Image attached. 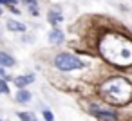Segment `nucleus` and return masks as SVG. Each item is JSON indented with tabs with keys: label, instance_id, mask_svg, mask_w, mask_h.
<instances>
[{
	"label": "nucleus",
	"instance_id": "1",
	"mask_svg": "<svg viewBox=\"0 0 132 121\" xmlns=\"http://www.w3.org/2000/svg\"><path fill=\"white\" fill-rule=\"evenodd\" d=\"M101 94L110 103H125L132 96V85L121 78H112L101 85Z\"/></svg>",
	"mask_w": 132,
	"mask_h": 121
},
{
	"label": "nucleus",
	"instance_id": "2",
	"mask_svg": "<svg viewBox=\"0 0 132 121\" xmlns=\"http://www.w3.org/2000/svg\"><path fill=\"white\" fill-rule=\"evenodd\" d=\"M54 65L60 71H74V69H83L85 67V63L72 54H58L54 58Z\"/></svg>",
	"mask_w": 132,
	"mask_h": 121
},
{
	"label": "nucleus",
	"instance_id": "3",
	"mask_svg": "<svg viewBox=\"0 0 132 121\" xmlns=\"http://www.w3.org/2000/svg\"><path fill=\"white\" fill-rule=\"evenodd\" d=\"M90 112H92L98 119H101V121H116V114H114L112 110H98L96 105H92V107H90Z\"/></svg>",
	"mask_w": 132,
	"mask_h": 121
},
{
	"label": "nucleus",
	"instance_id": "4",
	"mask_svg": "<svg viewBox=\"0 0 132 121\" xmlns=\"http://www.w3.org/2000/svg\"><path fill=\"white\" fill-rule=\"evenodd\" d=\"M33 80H35V76H33V74H29V76H18V78H15V80H13V83H15L16 87L24 89L26 85L33 83Z\"/></svg>",
	"mask_w": 132,
	"mask_h": 121
},
{
	"label": "nucleus",
	"instance_id": "5",
	"mask_svg": "<svg viewBox=\"0 0 132 121\" xmlns=\"http://www.w3.org/2000/svg\"><path fill=\"white\" fill-rule=\"evenodd\" d=\"M49 42H51V44H62V42H63V33H62L60 29H53V31L49 33Z\"/></svg>",
	"mask_w": 132,
	"mask_h": 121
},
{
	"label": "nucleus",
	"instance_id": "6",
	"mask_svg": "<svg viewBox=\"0 0 132 121\" xmlns=\"http://www.w3.org/2000/svg\"><path fill=\"white\" fill-rule=\"evenodd\" d=\"M0 65L2 67H13L15 65V58L9 56L7 53H0Z\"/></svg>",
	"mask_w": 132,
	"mask_h": 121
},
{
	"label": "nucleus",
	"instance_id": "7",
	"mask_svg": "<svg viewBox=\"0 0 132 121\" xmlns=\"http://www.w3.org/2000/svg\"><path fill=\"white\" fill-rule=\"evenodd\" d=\"M7 29L9 31H26V25L18 24L16 20H7Z\"/></svg>",
	"mask_w": 132,
	"mask_h": 121
},
{
	"label": "nucleus",
	"instance_id": "8",
	"mask_svg": "<svg viewBox=\"0 0 132 121\" xmlns=\"http://www.w3.org/2000/svg\"><path fill=\"white\" fill-rule=\"evenodd\" d=\"M31 99V92H27V90H18L16 92V101H20V103H27Z\"/></svg>",
	"mask_w": 132,
	"mask_h": 121
},
{
	"label": "nucleus",
	"instance_id": "9",
	"mask_svg": "<svg viewBox=\"0 0 132 121\" xmlns=\"http://www.w3.org/2000/svg\"><path fill=\"white\" fill-rule=\"evenodd\" d=\"M47 18H49V22H51L53 25H56L58 22H62V15H60V13H56V11H51V13L47 15Z\"/></svg>",
	"mask_w": 132,
	"mask_h": 121
},
{
	"label": "nucleus",
	"instance_id": "10",
	"mask_svg": "<svg viewBox=\"0 0 132 121\" xmlns=\"http://www.w3.org/2000/svg\"><path fill=\"white\" fill-rule=\"evenodd\" d=\"M24 4L31 9V13H33V15H36V13H38V9H36V0H24Z\"/></svg>",
	"mask_w": 132,
	"mask_h": 121
},
{
	"label": "nucleus",
	"instance_id": "11",
	"mask_svg": "<svg viewBox=\"0 0 132 121\" xmlns=\"http://www.w3.org/2000/svg\"><path fill=\"white\" fill-rule=\"evenodd\" d=\"M18 117H20L22 121H35V116H33L31 112H20Z\"/></svg>",
	"mask_w": 132,
	"mask_h": 121
},
{
	"label": "nucleus",
	"instance_id": "12",
	"mask_svg": "<svg viewBox=\"0 0 132 121\" xmlns=\"http://www.w3.org/2000/svg\"><path fill=\"white\" fill-rule=\"evenodd\" d=\"M0 94H9V89H7V81L6 80H0Z\"/></svg>",
	"mask_w": 132,
	"mask_h": 121
},
{
	"label": "nucleus",
	"instance_id": "13",
	"mask_svg": "<svg viewBox=\"0 0 132 121\" xmlns=\"http://www.w3.org/2000/svg\"><path fill=\"white\" fill-rule=\"evenodd\" d=\"M44 117H45L47 121H53V114H51L49 110H44Z\"/></svg>",
	"mask_w": 132,
	"mask_h": 121
},
{
	"label": "nucleus",
	"instance_id": "14",
	"mask_svg": "<svg viewBox=\"0 0 132 121\" xmlns=\"http://www.w3.org/2000/svg\"><path fill=\"white\" fill-rule=\"evenodd\" d=\"M11 2H15V0H0V4H11Z\"/></svg>",
	"mask_w": 132,
	"mask_h": 121
},
{
	"label": "nucleus",
	"instance_id": "15",
	"mask_svg": "<svg viewBox=\"0 0 132 121\" xmlns=\"http://www.w3.org/2000/svg\"><path fill=\"white\" fill-rule=\"evenodd\" d=\"M0 74H4V71H2V69H0Z\"/></svg>",
	"mask_w": 132,
	"mask_h": 121
},
{
	"label": "nucleus",
	"instance_id": "16",
	"mask_svg": "<svg viewBox=\"0 0 132 121\" xmlns=\"http://www.w3.org/2000/svg\"><path fill=\"white\" fill-rule=\"evenodd\" d=\"M0 15H2V9H0Z\"/></svg>",
	"mask_w": 132,
	"mask_h": 121
},
{
	"label": "nucleus",
	"instance_id": "17",
	"mask_svg": "<svg viewBox=\"0 0 132 121\" xmlns=\"http://www.w3.org/2000/svg\"><path fill=\"white\" fill-rule=\"evenodd\" d=\"M0 121H2V119H0Z\"/></svg>",
	"mask_w": 132,
	"mask_h": 121
}]
</instances>
